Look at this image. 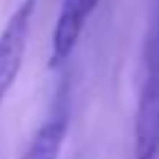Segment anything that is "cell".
<instances>
[{"instance_id": "1", "label": "cell", "mask_w": 159, "mask_h": 159, "mask_svg": "<svg viewBox=\"0 0 159 159\" xmlns=\"http://www.w3.org/2000/svg\"><path fill=\"white\" fill-rule=\"evenodd\" d=\"M35 5H37L35 0H22L12 10V15L7 17V22L0 32V104L20 75L22 57H25V50L30 42Z\"/></svg>"}, {"instance_id": "2", "label": "cell", "mask_w": 159, "mask_h": 159, "mask_svg": "<svg viewBox=\"0 0 159 159\" xmlns=\"http://www.w3.org/2000/svg\"><path fill=\"white\" fill-rule=\"evenodd\" d=\"M134 159H159V57L149 60L137 102Z\"/></svg>"}, {"instance_id": "3", "label": "cell", "mask_w": 159, "mask_h": 159, "mask_svg": "<svg viewBox=\"0 0 159 159\" xmlns=\"http://www.w3.org/2000/svg\"><path fill=\"white\" fill-rule=\"evenodd\" d=\"M97 5H99V0H62L57 22L52 30V40H50V60H47L50 70L62 67L72 57V52L82 37V30H84L87 20L92 17V12L97 10Z\"/></svg>"}, {"instance_id": "4", "label": "cell", "mask_w": 159, "mask_h": 159, "mask_svg": "<svg viewBox=\"0 0 159 159\" xmlns=\"http://www.w3.org/2000/svg\"><path fill=\"white\" fill-rule=\"evenodd\" d=\"M67 139V119L55 117L47 119L27 142L20 159H57L62 152V144Z\"/></svg>"}]
</instances>
